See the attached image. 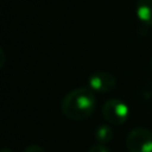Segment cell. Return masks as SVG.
Listing matches in <instances>:
<instances>
[{
	"instance_id": "6da1fadb",
	"label": "cell",
	"mask_w": 152,
	"mask_h": 152,
	"mask_svg": "<svg viewBox=\"0 0 152 152\" xmlns=\"http://www.w3.org/2000/svg\"><path fill=\"white\" fill-rule=\"evenodd\" d=\"M95 106L96 99L94 91L89 87H80L64 96L61 108L68 119L81 121L93 114Z\"/></svg>"
},
{
	"instance_id": "7a4b0ae2",
	"label": "cell",
	"mask_w": 152,
	"mask_h": 152,
	"mask_svg": "<svg viewBox=\"0 0 152 152\" xmlns=\"http://www.w3.org/2000/svg\"><path fill=\"white\" fill-rule=\"evenodd\" d=\"M102 114L108 124L122 125L129 116V108L121 100L109 99L102 106Z\"/></svg>"
},
{
	"instance_id": "3957f363",
	"label": "cell",
	"mask_w": 152,
	"mask_h": 152,
	"mask_svg": "<svg viewBox=\"0 0 152 152\" xmlns=\"http://www.w3.org/2000/svg\"><path fill=\"white\" fill-rule=\"evenodd\" d=\"M128 152H152V132L138 127L132 129L126 138Z\"/></svg>"
},
{
	"instance_id": "277c9868",
	"label": "cell",
	"mask_w": 152,
	"mask_h": 152,
	"mask_svg": "<svg viewBox=\"0 0 152 152\" xmlns=\"http://www.w3.org/2000/svg\"><path fill=\"white\" fill-rule=\"evenodd\" d=\"M88 86L94 93H109L115 88L116 80L109 72L99 71L88 78Z\"/></svg>"
},
{
	"instance_id": "5b68a950",
	"label": "cell",
	"mask_w": 152,
	"mask_h": 152,
	"mask_svg": "<svg viewBox=\"0 0 152 152\" xmlns=\"http://www.w3.org/2000/svg\"><path fill=\"white\" fill-rule=\"evenodd\" d=\"M135 14L141 24L145 26H152V0H138Z\"/></svg>"
},
{
	"instance_id": "8992f818",
	"label": "cell",
	"mask_w": 152,
	"mask_h": 152,
	"mask_svg": "<svg viewBox=\"0 0 152 152\" xmlns=\"http://www.w3.org/2000/svg\"><path fill=\"white\" fill-rule=\"evenodd\" d=\"M94 137H95L97 144L106 145L107 142H109L112 140L113 131L108 125H100L99 127H96V129L94 132Z\"/></svg>"
},
{
	"instance_id": "52a82bcc",
	"label": "cell",
	"mask_w": 152,
	"mask_h": 152,
	"mask_svg": "<svg viewBox=\"0 0 152 152\" xmlns=\"http://www.w3.org/2000/svg\"><path fill=\"white\" fill-rule=\"evenodd\" d=\"M88 152H110V151L102 144H95L88 150Z\"/></svg>"
},
{
	"instance_id": "ba28073f",
	"label": "cell",
	"mask_w": 152,
	"mask_h": 152,
	"mask_svg": "<svg viewBox=\"0 0 152 152\" xmlns=\"http://www.w3.org/2000/svg\"><path fill=\"white\" fill-rule=\"evenodd\" d=\"M23 152H45V150L39 145H30Z\"/></svg>"
},
{
	"instance_id": "9c48e42d",
	"label": "cell",
	"mask_w": 152,
	"mask_h": 152,
	"mask_svg": "<svg viewBox=\"0 0 152 152\" xmlns=\"http://www.w3.org/2000/svg\"><path fill=\"white\" fill-rule=\"evenodd\" d=\"M5 62H6V55H5L4 50H2V48L0 46V69L4 66Z\"/></svg>"
},
{
	"instance_id": "30bf717a",
	"label": "cell",
	"mask_w": 152,
	"mask_h": 152,
	"mask_svg": "<svg viewBox=\"0 0 152 152\" xmlns=\"http://www.w3.org/2000/svg\"><path fill=\"white\" fill-rule=\"evenodd\" d=\"M0 152H12V151H11L10 148H6V147H5V148H1Z\"/></svg>"
},
{
	"instance_id": "8fae6325",
	"label": "cell",
	"mask_w": 152,
	"mask_h": 152,
	"mask_svg": "<svg viewBox=\"0 0 152 152\" xmlns=\"http://www.w3.org/2000/svg\"><path fill=\"white\" fill-rule=\"evenodd\" d=\"M150 69L152 70V57H151V59H150Z\"/></svg>"
}]
</instances>
